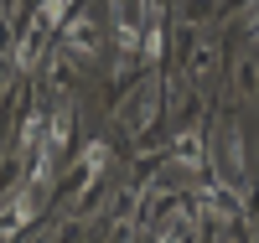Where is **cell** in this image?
Listing matches in <instances>:
<instances>
[{
	"label": "cell",
	"instance_id": "6da1fadb",
	"mask_svg": "<svg viewBox=\"0 0 259 243\" xmlns=\"http://www.w3.org/2000/svg\"><path fill=\"white\" fill-rule=\"evenodd\" d=\"M145 0H114V26H119V52H130V57H135L140 52V21H145Z\"/></svg>",
	"mask_w": 259,
	"mask_h": 243
},
{
	"label": "cell",
	"instance_id": "7a4b0ae2",
	"mask_svg": "<svg viewBox=\"0 0 259 243\" xmlns=\"http://www.w3.org/2000/svg\"><path fill=\"white\" fill-rule=\"evenodd\" d=\"M197 212H202V217H218V223H233V217H244L239 197L223 191V186H202V191H197Z\"/></svg>",
	"mask_w": 259,
	"mask_h": 243
},
{
	"label": "cell",
	"instance_id": "3957f363",
	"mask_svg": "<svg viewBox=\"0 0 259 243\" xmlns=\"http://www.w3.org/2000/svg\"><path fill=\"white\" fill-rule=\"evenodd\" d=\"M47 36H52V26L36 16L31 26H26V36H21V47H16V68H21V73L36 68V57H41V47H47Z\"/></svg>",
	"mask_w": 259,
	"mask_h": 243
},
{
	"label": "cell",
	"instance_id": "277c9868",
	"mask_svg": "<svg viewBox=\"0 0 259 243\" xmlns=\"http://www.w3.org/2000/svg\"><path fill=\"white\" fill-rule=\"evenodd\" d=\"M99 47V26H94V16H73L68 21V52L73 57H89Z\"/></svg>",
	"mask_w": 259,
	"mask_h": 243
},
{
	"label": "cell",
	"instance_id": "5b68a950",
	"mask_svg": "<svg viewBox=\"0 0 259 243\" xmlns=\"http://www.w3.org/2000/svg\"><path fill=\"white\" fill-rule=\"evenodd\" d=\"M36 202H41V186L31 181V186H26V191H21L16 202H11V228H26L31 217H36Z\"/></svg>",
	"mask_w": 259,
	"mask_h": 243
},
{
	"label": "cell",
	"instance_id": "8992f818",
	"mask_svg": "<svg viewBox=\"0 0 259 243\" xmlns=\"http://www.w3.org/2000/svg\"><path fill=\"white\" fill-rule=\"evenodd\" d=\"M140 57H145V62H156V57H161V16H156V11L145 16V36H140Z\"/></svg>",
	"mask_w": 259,
	"mask_h": 243
},
{
	"label": "cell",
	"instance_id": "52a82bcc",
	"mask_svg": "<svg viewBox=\"0 0 259 243\" xmlns=\"http://www.w3.org/2000/svg\"><path fill=\"white\" fill-rule=\"evenodd\" d=\"M177 166H182V171H197V166H202V140H197V135H182V140H177Z\"/></svg>",
	"mask_w": 259,
	"mask_h": 243
},
{
	"label": "cell",
	"instance_id": "ba28073f",
	"mask_svg": "<svg viewBox=\"0 0 259 243\" xmlns=\"http://www.w3.org/2000/svg\"><path fill=\"white\" fill-rule=\"evenodd\" d=\"M83 166H89V171H94V176H99V171H104V166H109V145H99V140H94V145H89V150H83Z\"/></svg>",
	"mask_w": 259,
	"mask_h": 243
}]
</instances>
